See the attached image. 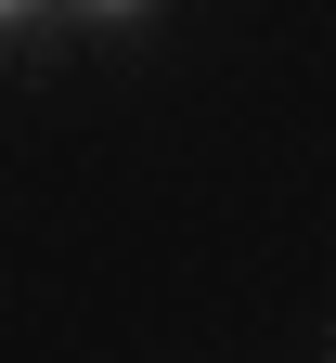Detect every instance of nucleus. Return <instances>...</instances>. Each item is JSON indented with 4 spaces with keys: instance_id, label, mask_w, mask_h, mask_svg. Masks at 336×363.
Wrapping results in <instances>:
<instances>
[{
    "instance_id": "nucleus-1",
    "label": "nucleus",
    "mask_w": 336,
    "mask_h": 363,
    "mask_svg": "<svg viewBox=\"0 0 336 363\" xmlns=\"http://www.w3.org/2000/svg\"><path fill=\"white\" fill-rule=\"evenodd\" d=\"M13 13H26V0H0V26H13Z\"/></svg>"
}]
</instances>
